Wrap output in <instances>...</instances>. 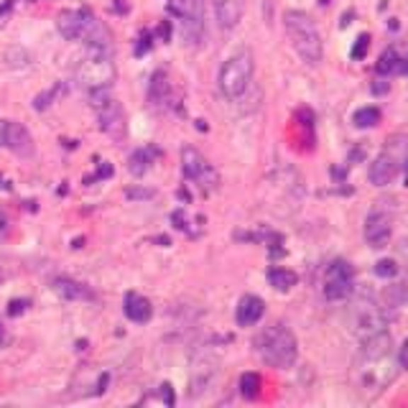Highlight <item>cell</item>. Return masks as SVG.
<instances>
[{"instance_id":"obj_27","label":"cell","mask_w":408,"mask_h":408,"mask_svg":"<svg viewBox=\"0 0 408 408\" xmlns=\"http://www.w3.org/2000/svg\"><path fill=\"white\" fill-rule=\"evenodd\" d=\"M395 273H398L395 261H378L375 263V276H380V278H393Z\"/></svg>"},{"instance_id":"obj_28","label":"cell","mask_w":408,"mask_h":408,"mask_svg":"<svg viewBox=\"0 0 408 408\" xmlns=\"http://www.w3.org/2000/svg\"><path fill=\"white\" fill-rule=\"evenodd\" d=\"M26 309H28V301H26V299H13L11 304H8V317H18V314H23Z\"/></svg>"},{"instance_id":"obj_23","label":"cell","mask_w":408,"mask_h":408,"mask_svg":"<svg viewBox=\"0 0 408 408\" xmlns=\"http://www.w3.org/2000/svg\"><path fill=\"white\" fill-rule=\"evenodd\" d=\"M263 388V380L258 373H242L240 375V393L242 398H258Z\"/></svg>"},{"instance_id":"obj_13","label":"cell","mask_w":408,"mask_h":408,"mask_svg":"<svg viewBox=\"0 0 408 408\" xmlns=\"http://www.w3.org/2000/svg\"><path fill=\"white\" fill-rule=\"evenodd\" d=\"M92 13L87 8H72V11H62L57 18V28L67 41H76V38H84L87 28L92 26Z\"/></svg>"},{"instance_id":"obj_11","label":"cell","mask_w":408,"mask_h":408,"mask_svg":"<svg viewBox=\"0 0 408 408\" xmlns=\"http://www.w3.org/2000/svg\"><path fill=\"white\" fill-rule=\"evenodd\" d=\"M355 288V271L347 261L337 258L332 261L324 273V296L329 301H342L347 299Z\"/></svg>"},{"instance_id":"obj_25","label":"cell","mask_w":408,"mask_h":408,"mask_svg":"<svg viewBox=\"0 0 408 408\" xmlns=\"http://www.w3.org/2000/svg\"><path fill=\"white\" fill-rule=\"evenodd\" d=\"M368 49H370V36L368 33H360L355 41V46H352V51H350V57L355 59V62H360V59H365Z\"/></svg>"},{"instance_id":"obj_1","label":"cell","mask_w":408,"mask_h":408,"mask_svg":"<svg viewBox=\"0 0 408 408\" xmlns=\"http://www.w3.org/2000/svg\"><path fill=\"white\" fill-rule=\"evenodd\" d=\"M398 355L393 350V337L388 332H375L370 337L363 339V347L355 357V382L360 393L368 398H375L398 375Z\"/></svg>"},{"instance_id":"obj_5","label":"cell","mask_w":408,"mask_h":408,"mask_svg":"<svg viewBox=\"0 0 408 408\" xmlns=\"http://www.w3.org/2000/svg\"><path fill=\"white\" fill-rule=\"evenodd\" d=\"M253 72H255L253 54L248 49H240L220 69V92L227 100H237L240 95H245V89L253 82Z\"/></svg>"},{"instance_id":"obj_4","label":"cell","mask_w":408,"mask_h":408,"mask_svg":"<svg viewBox=\"0 0 408 408\" xmlns=\"http://www.w3.org/2000/svg\"><path fill=\"white\" fill-rule=\"evenodd\" d=\"M76 82L84 89H105L115 82V64L110 46H87V54L76 64Z\"/></svg>"},{"instance_id":"obj_14","label":"cell","mask_w":408,"mask_h":408,"mask_svg":"<svg viewBox=\"0 0 408 408\" xmlns=\"http://www.w3.org/2000/svg\"><path fill=\"white\" fill-rule=\"evenodd\" d=\"M266 314V304H263L261 296L255 293H245L240 301H237V309H235V319L240 327H253L258 324Z\"/></svg>"},{"instance_id":"obj_31","label":"cell","mask_w":408,"mask_h":408,"mask_svg":"<svg viewBox=\"0 0 408 408\" xmlns=\"http://www.w3.org/2000/svg\"><path fill=\"white\" fill-rule=\"evenodd\" d=\"M110 174H113V166L105 164V166H102V169H100V171H97V176H95V178H105V176H110Z\"/></svg>"},{"instance_id":"obj_22","label":"cell","mask_w":408,"mask_h":408,"mask_svg":"<svg viewBox=\"0 0 408 408\" xmlns=\"http://www.w3.org/2000/svg\"><path fill=\"white\" fill-rule=\"evenodd\" d=\"M352 123L357 128H375L380 123V110L375 105H368V108H360L355 115H352Z\"/></svg>"},{"instance_id":"obj_2","label":"cell","mask_w":408,"mask_h":408,"mask_svg":"<svg viewBox=\"0 0 408 408\" xmlns=\"http://www.w3.org/2000/svg\"><path fill=\"white\" fill-rule=\"evenodd\" d=\"M283 28H286L288 41H291L293 51L301 57V62L317 67L322 62L324 46H322V36H319V28L312 21V16H306L304 11H286L283 13Z\"/></svg>"},{"instance_id":"obj_19","label":"cell","mask_w":408,"mask_h":408,"mask_svg":"<svg viewBox=\"0 0 408 408\" xmlns=\"http://www.w3.org/2000/svg\"><path fill=\"white\" fill-rule=\"evenodd\" d=\"M268 283L276 288V291H291L296 283H299V276L288 271V268H271L268 271Z\"/></svg>"},{"instance_id":"obj_34","label":"cell","mask_w":408,"mask_h":408,"mask_svg":"<svg viewBox=\"0 0 408 408\" xmlns=\"http://www.w3.org/2000/svg\"><path fill=\"white\" fill-rule=\"evenodd\" d=\"M159 33H161L164 38H169V36H171V26H169V23H161V26H159Z\"/></svg>"},{"instance_id":"obj_10","label":"cell","mask_w":408,"mask_h":408,"mask_svg":"<svg viewBox=\"0 0 408 408\" xmlns=\"http://www.w3.org/2000/svg\"><path fill=\"white\" fill-rule=\"evenodd\" d=\"M181 169H184L186 178L197 181V184L202 186V189H207V191L217 189V184H220V176H217L215 166L204 159L197 148H191V146L181 148Z\"/></svg>"},{"instance_id":"obj_12","label":"cell","mask_w":408,"mask_h":408,"mask_svg":"<svg viewBox=\"0 0 408 408\" xmlns=\"http://www.w3.org/2000/svg\"><path fill=\"white\" fill-rule=\"evenodd\" d=\"M390 235H393V217L382 210L370 212L368 220H365V240H368L370 248H385Z\"/></svg>"},{"instance_id":"obj_18","label":"cell","mask_w":408,"mask_h":408,"mask_svg":"<svg viewBox=\"0 0 408 408\" xmlns=\"http://www.w3.org/2000/svg\"><path fill=\"white\" fill-rule=\"evenodd\" d=\"M54 291L62 296V299H67V301H82V299H92V293H89V288L87 286H82L79 280H74V278H54Z\"/></svg>"},{"instance_id":"obj_29","label":"cell","mask_w":408,"mask_h":408,"mask_svg":"<svg viewBox=\"0 0 408 408\" xmlns=\"http://www.w3.org/2000/svg\"><path fill=\"white\" fill-rule=\"evenodd\" d=\"M398 365H401L403 370H408V339L401 344V350H398Z\"/></svg>"},{"instance_id":"obj_15","label":"cell","mask_w":408,"mask_h":408,"mask_svg":"<svg viewBox=\"0 0 408 408\" xmlns=\"http://www.w3.org/2000/svg\"><path fill=\"white\" fill-rule=\"evenodd\" d=\"M6 148H11L13 153H18V156H23V159L33 156V138H31V133H28V130H26L21 123H11V120H8Z\"/></svg>"},{"instance_id":"obj_17","label":"cell","mask_w":408,"mask_h":408,"mask_svg":"<svg viewBox=\"0 0 408 408\" xmlns=\"http://www.w3.org/2000/svg\"><path fill=\"white\" fill-rule=\"evenodd\" d=\"M212 6H215V16L220 28L230 31V28H235V26L240 23L242 0H212Z\"/></svg>"},{"instance_id":"obj_21","label":"cell","mask_w":408,"mask_h":408,"mask_svg":"<svg viewBox=\"0 0 408 408\" xmlns=\"http://www.w3.org/2000/svg\"><path fill=\"white\" fill-rule=\"evenodd\" d=\"M166 95H169V76H166V72L159 69L151 76L148 97H151V102H161V100H166Z\"/></svg>"},{"instance_id":"obj_32","label":"cell","mask_w":408,"mask_h":408,"mask_svg":"<svg viewBox=\"0 0 408 408\" xmlns=\"http://www.w3.org/2000/svg\"><path fill=\"white\" fill-rule=\"evenodd\" d=\"M6 130H8V120H0V146H6Z\"/></svg>"},{"instance_id":"obj_7","label":"cell","mask_w":408,"mask_h":408,"mask_svg":"<svg viewBox=\"0 0 408 408\" xmlns=\"http://www.w3.org/2000/svg\"><path fill=\"white\" fill-rule=\"evenodd\" d=\"M89 97H92V108H95V113H97L102 133H108L113 140L125 138V115H123L120 102L110 95V87L92 89Z\"/></svg>"},{"instance_id":"obj_24","label":"cell","mask_w":408,"mask_h":408,"mask_svg":"<svg viewBox=\"0 0 408 408\" xmlns=\"http://www.w3.org/2000/svg\"><path fill=\"white\" fill-rule=\"evenodd\" d=\"M128 169H130L133 176H143V174L151 169V153H148L146 148L135 151L133 156H130V161H128Z\"/></svg>"},{"instance_id":"obj_33","label":"cell","mask_w":408,"mask_h":408,"mask_svg":"<svg viewBox=\"0 0 408 408\" xmlns=\"http://www.w3.org/2000/svg\"><path fill=\"white\" fill-rule=\"evenodd\" d=\"M6 232H8V217L0 212V237L6 235Z\"/></svg>"},{"instance_id":"obj_20","label":"cell","mask_w":408,"mask_h":408,"mask_svg":"<svg viewBox=\"0 0 408 408\" xmlns=\"http://www.w3.org/2000/svg\"><path fill=\"white\" fill-rule=\"evenodd\" d=\"M406 69H408V64L398 57V51H393V49L382 51L380 62H378V72H380V74H403Z\"/></svg>"},{"instance_id":"obj_26","label":"cell","mask_w":408,"mask_h":408,"mask_svg":"<svg viewBox=\"0 0 408 408\" xmlns=\"http://www.w3.org/2000/svg\"><path fill=\"white\" fill-rule=\"evenodd\" d=\"M59 89H62V84H54L51 89H46L44 95H38L36 100H33V108H36V110H46L51 105V100L59 95Z\"/></svg>"},{"instance_id":"obj_30","label":"cell","mask_w":408,"mask_h":408,"mask_svg":"<svg viewBox=\"0 0 408 408\" xmlns=\"http://www.w3.org/2000/svg\"><path fill=\"white\" fill-rule=\"evenodd\" d=\"M125 194L130 199H148V197H153V191H135V189H128Z\"/></svg>"},{"instance_id":"obj_6","label":"cell","mask_w":408,"mask_h":408,"mask_svg":"<svg viewBox=\"0 0 408 408\" xmlns=\"http://www.w3.org/2000/svg\"><path fill=\"white\" fill-rule=\"evenodd\" d=\"M406 159H408V138L406 135H390L385 148L380 151V156L370 164V171H368L370 181L375 186H388L390 181L398 176V171H401V166Z\"/></svg>"},{"instance_id":"obj_8","label":"cell","mask_w":408,"mask_h":408,"mask_svg":"<svg viewBox=\"0 0 408 408\" xmlns=\"http://www.w3.org/2000/svg\"><path fill=\"white\" fill-rule=\"evenodd\" d=\"M171 13L181 18L184 44L197 49L204 41V0H174Z\"/></svg>"},{"instance_id":"obj_3","label":"cell","mask_w":408,"mask_h":408,"mask_svg":"<svg viewBox=\"0 0 408 408\" xmlns=\"http://www.w3.org/2000/svg\"><path fill=\"white\" fill-rule=\"evenodd\" d=\"M255 347H258V355L263 357V363L278 370H288L299 357L296 334L286 324H280V322L266 327L255 339Z\"/></svg>"},{"instance_id":"obj_35","label":"cell","mask_w":408,"mask_h":408,"mask_svg":"<svg viewBox=\"0 0 408 408\" xmlns=\"http://www.w3.org/2000/svg\"><path fill=\"white\" fill-rule=\"evenodd\" d=\"M0 339H3V327H0Z\"/></svg>"},{"instance_id":"obj_9","label":"cell","mask_w":408,"mask_h":408,"mask_svg":"<svg viewBox=\"0 0 408 408\" xmlns=\"http://www.w3.org/2000/svg\"><path fill=\"white\" fill-rule=\"evenodd\" d=\"M390 322V312L385 306L375 304L373 299H360L355 304V322H352V329L360 334V337H370L375 332H382Z\"/></svg>"},{"instance_id":"obj_16","label":"cell","mask_w":408,"mask_h":408,"mask_svg":"<svg viewBox=\"0 0 408 408\" xmlns=\"http://www.w3.org/2000/svg\"><path fill=\"white\" fill-rule=\"evenodd\" d=\"M123 312H125V317L130 319V322H135V324H146L148 319L153 317V306L146 296H140V293L135 291H128L125 299H123Z\"/></svg>"}]
</instances>
